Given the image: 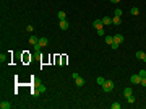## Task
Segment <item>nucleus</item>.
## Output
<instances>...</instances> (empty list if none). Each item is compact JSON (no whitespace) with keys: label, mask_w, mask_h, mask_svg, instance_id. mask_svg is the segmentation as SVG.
<instances>
[{"label":"nucleus","mask_w":146,"mask_h":109,"mask_svg":"<svg viewBox=\"0 0 146 109\" xmlns=\"http://www.w3.org/2000/svg\"><path fill=\"white\" fill-rule=\"evenodd\" d=\"M102 88H104V91H107V93H110V91L114 90V82H110V80H107V82H104V85H102Z\"/></svg>","instance_id":"nucleus-1"},{"label":"nucleus","mask_w":146,"mask_h":109,"mask_svg":"<svg viewBox=\"0 0 146 109\" xmlns=\"http://www.w3.org/2000/svg\"><path fill=\"white\" fill-rule=\"evenodd\" d=\"M130 82L133 83V85H140V83H141V77H140V75H133L130 78Z\"/></svg>","instance_id":"nucleus-2"},{"label":"nucleus","mask_w":146,"mask_h":109,"mask_svg":"<svg viewBox=\"0 0 146 109\" xmlns=\"http://www.w3.org/2000/svg\"><path fill=\"white\" fill-rule=\"evenodd\" d=\"M114 42H117V44L120 46V44L123 42V36H122V34H117V36H114Z\"/></svg>","instance_id":"nucleus-3"},{"label":"nucleus","mask_w":146,"mask_h":109,"mask_svg":"<svg viewBox=\"0 0 146 109\" xmlns=\"http://www.w3.org/2000/svg\"><path fill=\"white\" fill-rule=\"evenodd\" d=\"M136 57H138L140 60H145L146 62V54L143 52V51H138V52H136Z\"/></svg>","instance_id":"nucleus-4"},{"label":"nucleus","mask_w":146,"mask_h":109,"mask_svg":"<svg viewBox=\"0 0 146 109\" xmlns=\"http://www.w3.org/2000/svg\"><path fill=\"white\" fill-rule=\"evenodd\" d=\"M102 26H104V25H102V20H96V21H94V28H96V29H102Z\"/></svg>","instance_id":"nucleus-5"},{"label":"nucleus","mask_w":146,"mask_h":109,"mask_svg":"<svg viewBox=\"0 0 146 109\" xmlns=\"http://www.w3.org/2000/svg\"><path fill=\"white\" fill-rule=\"evenodd\" d=\"M68 28V21L67 20H60V29H67Z\"/></svg>","instance_id":"nucleus-6"},{"label":"nucleus","mask_w":146,"mask_h":109,"mask_svg":"<svg viewBox=\"0 0 146 109\" xmlns=\"http://www.w3.org/2000/svg\"><path fill=\"white\" fill-rule=\"evenodd\" d=\"M0 108H2V109H10V108H12V104L7 103V101H2V103H0Z\"/></svg>","instance_id":"nucleus-7"},{"label":"nucleus","mask_w":146,"mask_h":109,"mask_svg":"<svg viewBox=\"0 0 146 109\" xmlns=\"http://www.w3.org/2000/svg\"><path fill=\"white\" fill-rule=\"evenodd\" d=\"M39 42V38H36V36H31L29 38V44H32V46H36Z\"/></svg>","instance_id":"nucleus-8"},{"label":"nucleus","mask_w":146,"mask_h":109,"mask_svg":"<svg viewBox=\"0 0 146 109\" xmlns=\"http://www.w3.org/2000/svg\"><path fill=\"white\" fill-rule=\"evenodd\" d=\"M131 93H133V90H131V88H125V90H123V95H125V98L131 96Z\"/></svg>","instance_id":"nucleus-9"},{"label":"nucleus","mask_w":146,"mask_h":109,"mask_svg":"<svg viewBox=\"0 0 146 109\" xmlns=\"http://www.w3.org/2000/svg\"><path fill=\"white\" fill-rule=\"evenodd\" d=\"M47 39H45V38H41V39H39V42H37V44H39V46H41V47H44V46H47Z\"/></svg>","instance_id":"nucleus-10"},{"label":"nucleus","mask_w":146,"mask_h":109,"mask_svg":"<svg viewBox=\"0 0 146 109\" xmlns=\"http://www.w3.org/2000/svg\"><path fill=\"white\" fill-rule=\"evenodd\" d=\"M110 23H112V20H110L109 16H105V18H102V25H105V26H107V25H110Z\"/></svg>","instance_id":"nucleus-11"},{"label":"nucleus","mask_w":146,"mask_h":109,"mask_svg":"<svg viewBox=\"0 0 146 109\" xmlns=\"http://www.w3.org/2000/svg\"><path fill=\"white\" fill-rule=\"evenodd\" d=\"M105 42H107L109 46H112V44H114V38H112V36H105Z\"/></svg>","instance_id":"nucleus-12"},{"label":"nucleus","mask_w":146,"mask_h":109,"mask_svg":"<svg viewBox=\"0 0 146 109\" xmlns=\"http://www.w3.org/2000/svg\"><path fill=\"white\" fill-rule=\"evenodd\" d=\"M76 85H78V86H83V85H85V80H83L81 77H78V78H76Z\"/></svg>","instance_id":"nucleus-13"},{"label":"nucleus","mask_w":146,"mask_h":109,"mask_svg":"<svg viewBox=\"0 0 146 109\" xmlns=\"http://www.w3.org/2000/svg\"><path fill=\"white\" fill-rule=\"evenodd\" d=\"M131 15H140V8L138 7H133L131 8Z\"/></svg>","instance_id":"nucleus-14"},{"label":"nucleus","mask_w":146,"mask_h":109,"mask_svg":"<svg viewBox=\"0 0 146 109\" xmlns=\"http://www.w3.org/2000/svg\"><path fill=\"white\" fill-rule=\"evenodd\" d=\"M58 18L60 20H67V13L65 12H58Z\"/></svg>","instance_id":"nucleus-15"},{"label":"nucleus","mask_w":146,"mask_h":109,"mask_svg":"<svg viewBox=\"0 0 146 109\" xmlns=\"http://www.w3.org/2000/svg\"><path fill=\"white\" fill-rule=\"evenodd\" d=\"M112 23L114 25H120V16H114L112 18Z\"/></svg>","instance_id":"nucleus-16"},{"label":"nucleus","mask_w":146,"mask_h":109,"mask_svg":"<svg viewBox=\"0 0 146 109\" xmlns=\"http://www.w3.org/2000/svg\"><path fill=\"white\" fill-rule=\"evenodd\" d=\"M36 88H37L39 93H44V91H45V86H44V85H39V86H36Z\"/></svg>","instance_id":"nucleus-17"},{"label":"nucleus","mask_w":146,"mask_h":109,"mask_svg":"<svg viewBox=\"0 0 146 109\" xmlns=\"http://www.w3.org/2000/svg\"><path fill=\"white\" fill-rule=\"evenodd\" d=\"M114 15H115V16H122V10H120V8H117L115 12H114Z\"/></svg>","instance_id":"nucleus-18"},{"label":"nucleus","mask_w":146,"mask_h":109,"mask_svg":"<svg viewBox=\"0 0 146 109\" xmlns=\"http://www.w3.org/2000/svg\"><path fill=\"white\" fill-rule=\"evenodd\" d=\"M112 109H120V103H114L112 104Z\"/></svg>","instance_id":"nucleus-19"},{"label":"nucleus","mask_w":146,"mask_h":109,"mask_svg":"<svg viewBox=\"0 0 146 109\" xmlns=\"http://www.w3.org/2000/svg\"><path fill=\"white\" fill-rule=\"evenodd\" d=\"M104 82H105V80H104V78H102V77H99V78H97V83H99V85H104Z\"/></svg>","instance_id":"nucleus-20"},{"label":"nucleus","mask_w":146,"mask_h":109,"mask_svg":"<svg viewBox=\"0 0 146 109\" xmlns=\"http://www.w3.org/2000/svg\"><path fill=\"white\" fill-rule=\"evenodd\" d=\"M138 75H140V77H141V78H145V77H146V70H141V72H140V73H138Z\"/></svg>","instance_id":"nucleus-21"},{"label":"nucleus","mask_w":146,"mask_h":109,"mask_svg":"<svg viewBox=\"0 0 146 109\" xmlns=\"http://www.w3.org/2000/svg\"><path fill=\"white\" fill-rule=\"evenodd\" d=\"M127 101H128V103H131V104H133V103H135V98H133V96H128V98H127Z\"/></svg>","instance_id":"nucleus-22"},{"label":"nucleus","mask_w":146,"mask_h":109,"mask_svg":"<svg viewBox=\"0 0 146 109\" xmlns=\"http://www.w3.org/2000/svg\"><path fill=\"white\" fill-rule=\"evenodd\" d=\"M34 51H36V52H39V51H41V46H39V44H36V46H34Z\"/></svg>","instance_id":"nucleus-23"},{"label":"nucleus","mask_w":146,"mask_h":109,"mask_svg":"<svg viewBox=\"0 0 146 109\" xmlns=\"http://www.w3.org/2000/svg\"><path fill=\"white\" fill-rule=\"evenodd\" d=\"M140 85H143V86H146V77H145V78H141V83H140Z\"/></svg>","instance_id":"nucleus-24"},{"label":"nucleus","mask_w":146,"mask_h":109,"mask_svg":"<svg viewBox=\"0 0 146 109\" xmlns=\"http://www.w3.org/2000/svg\"><path fill=\"white\" fill-rule=\"evenodd\" d=\"M97 34L99 36H104V29H97Z\"/></svg>","instance_id":"nucleus-25"},{"label":"nucleus","mask_w":146,"mask_h":109,"mask_svg":"<svg viewBox=\"0 0 146 109\" xmlns=\"http://www.w3.org/2000/svg\"><path fill=\"white\" fill-rule=\"evenodd\" d=\"M110 47H112V49H118V44H117V42H114V44H112Z\"/></svg>","instance_id":"nucleus-26"},{"label":"nucleus","mask_w":146,"mask_h":109,"mask_svg":"<svg viewBox=\"0 0 146 109\" xmlns=\"http://www.w3.org/2000/svg\"><path fill=\"white\" fill-rule=\"evenodd\" d=\"M110 2H114V3H118V2H120V0H110Z\"/></svg>","instance_id":"nucleus-27"}]
</instances>
